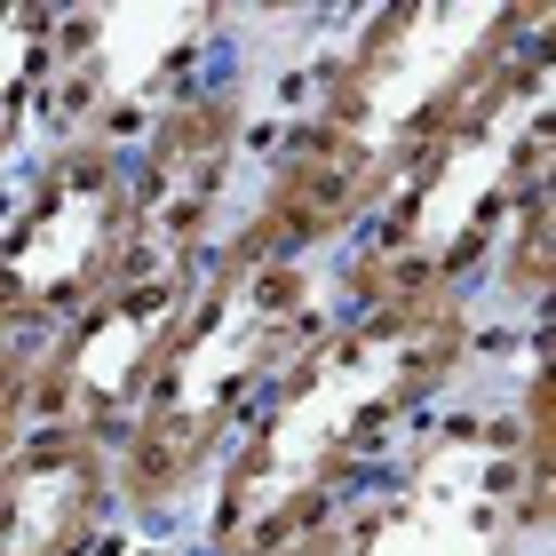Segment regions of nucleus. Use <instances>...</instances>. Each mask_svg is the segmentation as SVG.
<instances>
[{
    "mask_svg": "<svg viewBox=\"0 0 556 556\" xmlns=\"http://www.w3.org/2000/svg\"><path fill=\"white\" fill-rule=\"evenodd\" d=\"M477 302L334 311L199 493L207 556H278L326 533L477 366Z\"/></svg>",
    "mask_w": 556,
    "mask_h": 556,
    "instance_id": "f257e3e1",
    "label": "nucleus"
},
{
    "mask_svg": "<svg viewBox=\"0 0 556 556\" xmlns=\"http://www.w3.org/2000/svg\"><path fill=\"white\" fill-rule=\"evenodd\" d=\"M533 33H556V9L406 0L358 16V33L326 56L311 104L278 128L255 191L239 199L231 239L294 263L342 255L406 160L445 128V112Z\"/></svg>",
    "mask_w": 556,
    "mask_h": 556,
    "instance_id": "f03ea898",
    "label": "nucleus"
},
{
    "mask_svg": "<svg viewBox=\"0 0 556 556\" xmlns=\"http://www.w3.org/2000/svg\"><path fill=\"white\" fill-rule=\"evenodd\" d=\"M548 184H556V33H533L445 112V128L406 160L382 207L334 255V270H326L334 311L477 302L509 223Z\"/></svg>",
    "mask_w": 556,
    "mask_h": 556,
    "instance_id": "7ed1b4c3",
    "label": "nucleus"
},
{
    "mask_svg": "<svg viewBox=\"0 0 556 556\" xmlns=\"http://www.w3.org/2000/svg\"><path fill=\"white\" fill-rule=\"evenodd\" d=\"M326 318H334L326 263H294V255H263L247 239H223L112 445L119 517L136 525L184 517L207 493L215 462L239 445V429L263 414L278 374L326 334Z\"/></svg>",
    "mask_w": 556,
    "mask_h": 556,
    "instance_id": "20e7f679",
    "label": "nucleus"
},
{
    "mask_svg": "<svg viewBox=\"0 0 556 556\" xmlns=\"http://www.w3.org/2000/svg\"><path fill=\"white\" fill-rule=\"evenodd\" d=\"M548 501L556 453L525 445L509 406H438L326 525V556H533Z\"/></svg>",
    "mask_w": 556,
    "mask_h": 556,
    "instance_id": "39448f33",
    "label": "nucleus"
},
{
    "mask_svg": "<svg viewBox=\"0 0 556 556\" xmlns=\"http://www.w3.org/2000/svg\"><path fill=\"white\" fill-rule=\"evenodd\" d=\"M136 255L143 239H136L128 151L48 136L16 199L0 207V358H33Z\"/></svg>",
    "mask_w": 556,
    "mask_h": 556,
    "instance_id": "423d86ee",
    "label": "nucleus"
},
{
    "mask_svg": "<svg viewBox=\"0 0 556 556\" xmlns=\"http://www.w3.org/2000/svg\"><path fill=\"white\" fill-rule=\"evenodd\" d=\"M223 9H56V72H48V136L143 143L160 119L223 72Z\"/></svg>",
    "mask_w": 556,
    "mask_h": 556,
    "instance_id": "0eeeda50",
    "label": "nucleus"
},
{
    "mask_svg": "<svg viewBox=\"0 0 556 556\" xmlns=\"http://www.w3.org/2000/svg\"><path fill=\"white\" fill-rule=\"evenodd\" d=\"M199 270L207 263L136 255L80 318L56 326L33 350V421H56V429H80L96 445H119V429H128L151 366H160V350L175 334V318L191 311Z\"/></svg>",
    "mask_w": 556,
    "mask_h": 556,
    "instance_id": "6e6552de",
    "label": "nucleus"
},
{
    "mask_svg": "<svg viewBox=\"0 0 556 556\" xmlns=\"http://www.w3.org/2000/svg\"><path fill=\"white\" fill-rule=\"evenodd\" d=\"M255 104L231 64L207 88H191L143 143H128V184H136V239L143 255H184L207 263L239 223V175L255 151Z\"/></svg>",
    "mask_w": 556,
    "mask_h": 556,
    "instance_id": "1a4fd4ad",
    "label": "nucleus"
},
{
    "mask_svg": "<svg viewBox=\"0 0 556 556\" xmlns=\"http://www.w3.org/2000/svg\"><path fill=\"white\" fill-rule=\"evenodd\" d=\"M112 525V445L33 421L0 462V556H96Z\"/></svg>",
    "mask_w": 556,
    "mask_h": 556,
    "instance_id": "9d476101",
    "label": "nucleus"
},
{
    "mask_svg": "<svg viewBox=\"0 0 556 556\" xmlns=\"http://www.w3.org/2000/svg\"><path fill=\"white\" fill-rule=\"evenodd\" d=\"M48 72H56V9L0 0V191L24 143L48 136Z\"/></svg>",
    "mask_w": 556,
    "mask_h": 556,
    "instance_id": "9b49d317",
    "label": "nucleus"
},
{
    "mask_svg": "<svg viewBox=\"0 0 556 556\" xmlns=\"http://www.w3.org/2000/svg\"><path fill=\"white\" fill-rule=\"evenodd\" d=\"M548 263H556V184L541 199H525V215L509 223V239H501V255H493L485 278L501 287L509 311H525L541 326V311H548Z\"/></svg>",
    "mask_w": 556,
    "mask_h": 556,
    "instance_id": "f8f14e48",
    "label": "nucleus"
},
{
    "mask_svg": "<svg viewBox=\"0 0 556 556\" xmlns=\"http://www.w3.org/2000/svg\"><path fill=\"white\" fill-rule=\"evenodd\" d=\"M33 429V358H0V462Z\"/></svg>",
    "mask_w": 556,
    "mask_h": 556,
    "instance_id": "ddd939ff",
    "label": "nucleus"
},
{
    "mask_svg": "<svg viewBox=\"0 0 556 556\" xmlns=\"http://www.w3.org/2000/svg\"><path fill=\"white\" fill-rule=\"evenodd\" d=\"M278 556H326V533H311V541H294V548H278Z\"/></svg>",
    "mask_w": 556,
    "mask_h": 556,
    "instance_id": "4468645a",
    "label": "nucleus"
}]
</instances>
